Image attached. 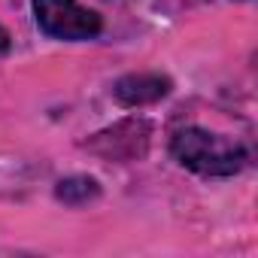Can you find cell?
Wrapping results in <instances>:
<instances>
[{
    "mask_svg": "<svg viewBox=\"0 0 258 258\" xmlns=\"http://www.w3.org/2000/svg\"><path fill=\"white\" fill-rule=\"evenodd\" d=\"M173 158L201 176H234L246 167V149L222 134L204 127H179L170 140Z\"/></svg>",
    "mask_w": 258,
    "mask_h": 258,
    "instance_id": "obj_1",
    "label": "cell"
},
{
    "mask_svg": "<svg viewBox=\"0 0 258 258\" xmlns=\"http://www.w3.org/2000/svg\"><path fill=\"white\" fill-rule=\"evenodd\" d=\"M34 19L52 40H91L103 31L97 13L79 7L76 0H34Z\"/></svg>",
    "mask_w": 258,
    "mask_h": 258,
    "instance_id": "obj_2",
    "label": "cell"
},
{
    "mask_svg": "<svg viewBox=\"0 0 258 258\" xmlns=\"http://www.w3.org/2000/svg\"><path fill=\"white\" fill-rule=\"evenodd\" d=\"M112 94L124 106H146L170 94V79L161 73H131L115 82Z\"/></svg>",
    "mask_w": 258,
    "mask_h": 258,
    "instance_id": "obj_3",
    "label": "cell"
},
{
    "mask_svg": "<svg viewBox=\"0 0 258 258\" xmlns=\"http://www.w3.org/2000/svg\"><path fill=\"white\" fill-rule=\"evenodd\" d=\"M55 195H58V201H64L70 207H82V204H88L100 195V185L91 176H67V179L58 182Z\"/></svg>",
    "mask_w": 258,
    "mask_h": 258,
    "instance_id": "obj_4",
    "label": "cell"
},
{
    "mask_svg": "<svg viewBox=\"0 0 258 258\" xmlns=\"http://www.w3.org/2000/svg\"><path fill=\"white\" fill-rule=\"evenodd\" d=\"M4 52H10V34L0 28V55H4Z\"/></svg>",
    "mask_w": 258,
    "mask_h": 258,
    "instance_id": "obj_5",
    "label": "cell"
}]
</instances>
